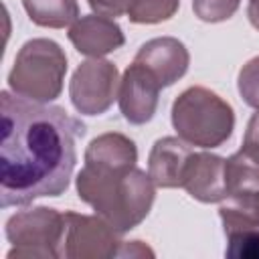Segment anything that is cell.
Instances as JSON below:
<instances>
[{
	"label": "cell",
	"instance_id": "cell-1",
	"mask_svg": "<svg viewBox=\"0 0 259 259\" xmlns=\"http://www.w3.org/2000/svg\"><path fill=\"white\" fill-rule=\"evenodd\" d=\"M0 206H24L69 188L85 123L51 103L0 93Z\"/></svg>",
	"mask_w": 259,
	"mask_h": 259
},
{
	"label": "cell",
	"instance_id": "cell-2",
	"mask_svg": "<svg viewBox=\"0 0 259 259\" xmlns=\"http://www.w3.org/2000/svg\"><path fill=\"white\" fill-rule=\"evenodd\" d=\"M75 186L79 198L119 235L138 227L150 214L156 198L154 180L138 166L123 170L83 166Z\"/></svg>",
	"mask_w": 259,
	"mask_h": 259
},
{
	"label": "cell",
	"instance_id": "cell-3",
	"mask_svg": "<svg viewBox=\"0 0 259 259\" xmlns=\"http://www.w3.org/2000/svg\"><path fill=\"white\" fill-rule=\"evenodd\" d=\"M170 117L178 138L204 150L223 146L235 130L231 103L200 85L184 89L174 99Z\"/></svg>",
	"mask_w": 259,
	"mask_h": 259
},
{
	"label": "cell",
	"instance_id": "cell-4",
	"mask_svg": "<svg viewBox=\"0 0 259 259\" xmlns=\"http://www.w3.org/2000/svg\"><path fill=\"white\" fill-rule=\"evenodd\" d=\"M67 55L51 38H30L16 53L8 73V89L36 103H51L63 91Z\"/></svg>",
	"mask_w": 259,
	"mask_h": 259
},
{
	"label": "cell",
	"instance_id": "cell-5",
	"mask_svg": "<svg viewBox=\"0 0 259 259\" xmlns=\"http://www.w3.org/2000/svg\"><path fill=\"white\" fill-rule=\"evenodd\" d=\"M6 239L12 243L8 259H59L65 233V212L51 206L20 210L6 221Z\"/></svg>",
	"mask_w": 259,
	"mask_h": 259
},
{
	"label": "cell",
	"instance_id": "cell-6",
	"mask_svg": "<svg viewBox=\"0 0 259 259\" xmlns=\"http://www.w3.org/2000/svg\"><path fill=\"white\" fill-rule=\"evenodd\" d=\"M119 83V71L111 61L87 59L69 81L71 103L81 115H101L117 99Z\"/></svg>",
	"mask_w": 259,
	"mask_h": 259
},
{
	"label": "cell",
	"instance_id": "cell-7",
	"mask_svg": "<svg viewBox=\"0 0 259 259\" xmlns=\"http://www.w3.org/2000/svg\"><path fill=\"white\" fill-rule=\"evenodd\" d=\"M119 233L99 214L65 212L61 257L65 259H109L117 257Z\"/></svg>",
	"mask_w": 259,
	"mask_h": 259
},
{
	"label": "cell",
	"instance_id": "cell-8",
	"mask_svg": "<svg viewBox=\"0 0 259 259\" xmlns=\"http://www.w3.org/2000/svg\"><path fill=\"white\" fill-rule=\"evenodd\" d=\"M160 89V83L146 67H142L140 63H132L123 71L117 93L119 111L125 121L134 125L148 123L158 109Z\"/></svg>",
	"mask_w": 259,
	"mask_h": 259
},
{
	"label": "cell",
	"instance_id": "cell-9",
	"mask_svg": "<svg viewBox=\"0 0 259 259\" xmlns=\"http://www.w3.org/2000/svg\"><path fill=\"white\" fill-rule=\"evenodd\" d=\"M134 63L146 67L156 77L160 87H170L188 71L190 55L182 40L174 36H158L140 47Z\"/></svg>",
	"mask_w": 259,
	"mask_h": 259
},
{
	"label": "cell",
	"instance_id": "cell-10",
	"mask_svg": "<svg viewBox=\"0 0 259 259\" xmlns=\"http://www.w3.org/2000/svg\"><path fill=\"white\" fill-rule=\"evenodd\" d=\"M67 36L77 53L91 57V59H101L117 51L125 42L121 26L113 18L95 14V12L79 16L71 24Z\"/></svg>",
	"mask_w": 259,
	"mask_h": 259
},
{
	"label": "cell",
	"instance_id": "cell-11",
	"mask_svg": "<svg viewBox=\"0 0 259 259\" xmlns=\"http://www.w3.org/2000/svg\"><path fill=\"white\" fill-rule=\"evenodd\" d=\"M182 188L198 202H223L229 196L225 158L208 152H192L184 168Z\"/></svg>",
	"mask_w": 259,
	"mask_h": 259
},
{
	"label": "cell",
	"instance_id": "cell-12",
	"mask_svg": "<svg viewBox=\"0 0 259 259\" xmlns=\"http://www.w3.org/2000/svg\"><path fill=\"white\" fill-rule=\"evenodd\" d=\"M192 154L182 138L166 136L154 142L148 156V174L158 188H182L186 162Z\"/></svg>",
	"mask_w": 259,
	"mask_h": 259
},
{
	"label": "cell",
	"instance_id": "cell-13",
	"mask_svg": "<svg viewBox=\"0 0 259 259\" xmlns=\"http://www.w3.org/2000/svg\"><path fill=\"white\" fill-rule=\"evenodd\" d=\"M85 166L105 168V170H123L134 168L138 162V148L134 140L119 132H107L93 138L85 150Z\"/></svg>",
	"mask_w": 259,
	"mask_h": 259
},
{
	"label": "cell",
	"instance_id": "cell-14",
	"mask_svg": "<svg viewBox=\"0 0 259 259\" xmlns=\"http://www.w3.org/2000/svg\"><path fill=\"white\" fill-rule=\"evenodd\" d=\"M225 182L229 194L259 190V146L243 142L233 156L225 158Z\"/></svg>",
	"mask_w": 259,
	"mask_h": 259
},
{
	"label": "cell",
	"instance_id": "cell-15",
	"mask_svg": "<svg viewBox=\"0 0 259 259\" xmlns=\"http://www.w3.org/2000/svg\"><path fill=\"white\" fill-rule=\"evenodd\" d=\"M225 235L233 231L259 229V190L229 194L219 208Z\"/></svg>",
	"mask_w": 259,
	"mask_h": 259
},
{
	"label": "cell",
	"instance_id": "cell-16",
	"mask_svg": "<svg viewBox=\"0 0 259 259\" xmlns=\"http://www.w3.org/2000/svg\"><path fill=\"white\" fill-rule=\"evenodd\" d=\"M28 18L36 26L65 28L79 18L77 0H22Z\"/></svg>",
	"mask_w": 259,
	"mask_h": 259
},
{
	"label": "cell",
	"instance_id": "cell-17",
	"mask_svg": "<svg viewBox=\"0 0 259 259\" xmlns=\"http://www.w3.org/2000/svg\"><path fill=\"white\" fill-rule=\"evenodd\" d=\"M180 6V0H132L127 18L134 24H158L170 20Z\"/></svg>",
	"mask_w": 259,
	"mask_h": 259
},
{
	"label": "cell",
	"instance_id": "cell-18",
	"mask_svg": "<svg viewBox=\"0 0 259 259\" xmlns=\"http://www.w3.org/2000/svg\"><path fill=\"white\" fill-rule=\"evenodd\" d=\"M225 255L231 259H259V229L233 231L227 235Z\"/></svg>",
	"mask_w": 259,
	"mask_h": 259
},
{
	"label": "cell",
	"instance_id": "cell-19",
	"mask_svg": "<svg viewBox=\"0 0 259 259\" xmlns=\"http://www.w3.org/2000/svg\"><path fill=\"white\" fill-rule=\"evenodd\" d=\"M241 0H192V10L202 22H225L239 10Z\"/></svg>",
	"mask_w": 259,
	"mask_h": 259
},
{
	"label": "cell",
	"instance_id": "cell-20",
	"mask_svg": "<svg viewBox=\"0 0 259 259\" xmlns=\"http://www.w3.org/2000/svg\"><path fill=\"white\" fill-rule=\"evenodd\" d=\"M237 89L241 99L249 107L259 109V57H253L241 67L237 77Z\"/></svg>",
	"mask_w": 259,
	"mask_h": 259
},
{
	"label": "cell",
	"instance_id": "cell-21",
	"mask_svg": "<svg viewBox=\"0 0 259 259\" xmlns=\"http://www.w3.org/2000/svg\"><path fill=\"white\" fill-rule=\"evenodd\" d=\"M87 2H89L91 10L95 14H103V16H109V18L125 14L130 4H132V0H87Z\"/></svg>",
	"mask_w": 259,
	"mask_h": 259
},
{
	"label": "cell",
	"instance_id": "cell-22",
	"mask_svg": "<svg viewBox=\"0 0 259 259\" xmlns=\"http://www.w3.org/2000/svg\"><path fill=\"white\" fill-rule=\"evenodd\" d=\"M154 257V251L150 247H146L142 241H132V243H123L117 249V257Z\"/></svg>",
	"mask_w": 259,
	"mask_h": 259
},
{
	"label": "cell",
	"instance_id": "cell-23",
	"mask_svg": "<svg viewBox=\"0 0 259 259\" xmlns=\"http://www.w3.org/2000/svg\"><path fill=\"white\" fill-rule=\"evenodd\" d=\"M243 142L253 144V146H259V109H257V113L251 115V119L247 123V130H245Z\"/></svg>",
	"mask_w": 259,
	"mask_h": 259
},
{
	"label": "cell",
	"instance_id": "cell-24",
	"mask_svg": "<svg viewBox=\"0 0 259 259\" xmlns=\"http://www.w3.org/2000/svg\"><path fill=\"white\" fill-rule=\"evenodd\" d=\"M247 16H249L251 24L259 30V4H249V8H247Z\"/></svg>",
	"mask_w": 259,
	"mask_h": 259
},
{
	"label": "cell",
	"instance_id": "cell-25",
	"mask_svg": "<svg viewBox=\"0 0 259 259\" xmlns=\"http://www.w3.org/2000/svg\"><path fill=\"white\" fill-rule=\"evenodd\" d=\"M249 4H259V0H249Z\"/></svg>",
	"mask_w": 259,
	"mask_h": 259
}]
</instances>
